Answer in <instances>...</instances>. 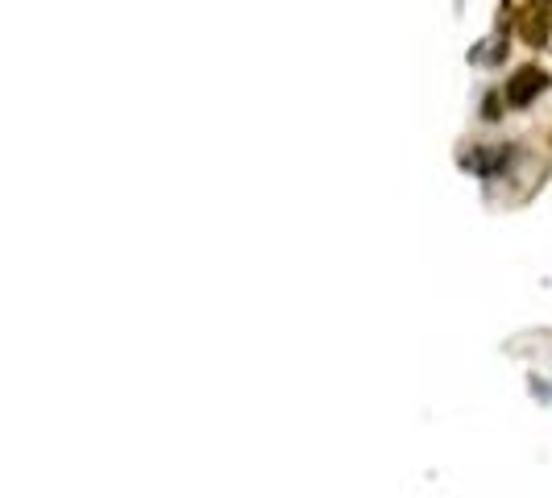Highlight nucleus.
<instances>
[{
  "mask_svg": "<svg viewBox=\"0 0 552 498\" xmlns=\"http://www.w3.org/2000/svg\"><path fill=\"white\" fill-rule=\"evenodd\" d=\"M544 83H548V75H544V71H536V67H523V71L507 83V100H511L515 108H528V104L544 92Z\"/></svg>",
  "mask_w": 552,
  "mask_h": 498,
  "instance_id": "f257e3e1",
  "label": "nucleus"
},
{
  "mask_svg": "<svg viewBox=\"0 0 552 498\" xmlns=\"http://www.w3.org/2000/svg\"><path fill=\"white\" fill-rule=\"evenodd\" d=\"M503 162H507V154H499V150H486V154H465V158H461V166H469V171H478V175H494V171H503Z\"/></svg>",
  "mask_w": 552,
  "mask_h": 498,
  "instance_id": "f03ea898",
  "label": "nucleus"
}]
</instances>
